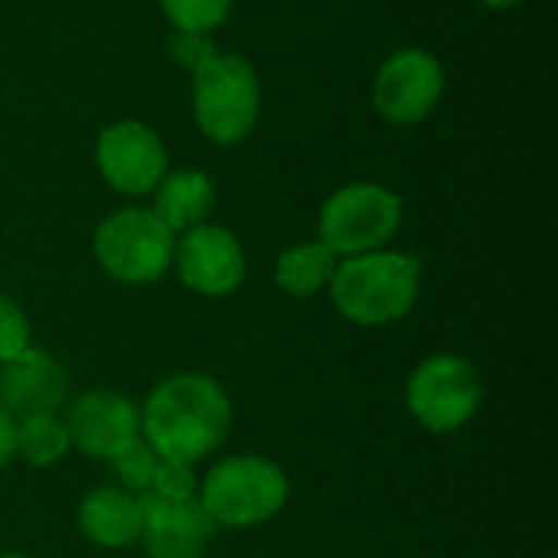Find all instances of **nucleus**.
<instances>
[{
    "mask_svg": "<svg viewBox=\"0 0 558 558\" xmlns=\"http://www.w3.org/2000/svg\"><path fill=\"white\" fill-rule=\"evenodd\" d=\"M232 425L226 389L206 373H173L160 379L141 405V438L160 454L186 464L213 454Z\"/></svg>",
    "mask_w": 558,
    "mask_h": 558,
    "instance_id": "nucleus-1",
    "label": "nucleus"
},
{
    "mask_svg": "<svg viewBox=\"0 0 558 558\" xmlns=\"http://www.w3.org/2000/svg\"><path fill=\"white\" fill-rule=\"evenodd\" d=\"M418 288L422 262L409 252L379 248L340 258L327 291L343 320L356 327H389L415 307Z\"/></svg>",
    "mask_w": 558,
    "mask_h": 558,
    "instance_id": "nucleus-2",
    "label": "nucleus"
},
{
    "mask_svg": "<svg viewBox=\"0 0 558 558\" xmlns=\"http://www.w3.org/2000/svg\"><path fill=\"white\" fill-rule=\"evenodd\" d=\"M196 504L222 530H252L278 517L288 504L284 471L262 454H232L199 481Z\"/></svg>",
    "mask_w": 558,
    "mask_h": 558,
    "instance_id": "nucleus-3",
    "label": "nucleus"
},
{
    "mask_svg": "<svg viewBox=\"0 0 558 558\" xmlns=\"http://www.w3.org/2000/svg\"><path fill=\"white\" fill-rule=\"evenodd\" d=\"M262 88L255 65L239 52H209L193 69V118L206 141L232 147L255 131Z\"/></svg>",
    "mask_w": 558,
    "mask_h": 558,
    "instance_id": "nucleus-4",
    "label": "nucleus"
},
{
    "mask_svg": "<svg viewBox=\"0 0 558 558\" xmlns=\"http://www.w3.org/2000/svg\"><path fill=\"white\" fill-rule=\"evenodd\" d=\"M177 232L150 206H124L108 213L92 235V252L101 271L121 284H154L173 265Z\"/></svg>",
    "mask_w": 558,
    "mask_h": 558,
    "instance_id": "nucleus-5",
    "label": "nucleus"
},
{
    "mask_svg": "<svg viewBox=\"0 0 558 558\" xmlns=\"http://www.w3.org/2000/svg\"><path fill=\"white\" fill-rule=\"evenodd\" d=\"M402 226V196L383 183H347L333 190L317 216V239L340 258L379 252Z\"/></svg>",
    "mask_w": 558,
    "mask_h": 558,
    "instance_id": "nucleus-6",
    "label": "nucleus"
},
{
    "mask_svg": "<svg viewBox=\"0 0 558 558\" xmlns=\"http://www.w3.org/2000/svg\"><path fill=\"white\" fill-rule=\"evenodd\" d=\"M484 402V383L471 360L458 353H435L422 360L405 383V405L412 418L432 435L464 428Z\"/></svg>",
    "mask_w": 558,
    "mask_h": 558,
    "instance_id": "nucleus-7",
    "label": "nucleus"
},
{
    "mask_svg": "<svg viewBox=\"0 0 558 558\" xmlns=\"http://www.w3.org/2000/svg\"><path fill=\"white\" fill-rule=\"evenodd\" d=\"M95 163L101 180L121 196H147L170 170V154L163 137L137 121L121 118L101 128L95 141Z\"/></svg>",
    "mask_w": 558,
    "mask_h": 558,
    "instance_id": "nucleus-8",
    "label": "nucleus"
},
{
    "mask_svg": "<svg viewBox=\"0 0 558 558\" xmlns=\"http://www.w3.org/2000/svg\"><path fill=\"white\" fill-rule=\"evenodd\" d=\"M445 95L441 62L418 46L392 52L373 78V108L383 121L409 128L425 121Z\"/></svg>",
    "mask_w": 558,
    "mask_h": 558,
    "instance_id": "nucleus-9",
    "label": "nucleus"
},
{
    "mask_svg": "<svg viewBox=\"0 0 558 558\" xmlns=\"http://www.w3.org/2000/svg\"><path fill=\"white\" fill-rule=\"evenodd\" d=\"M173 265L180 281L203 298H226L245 281V248L232 229L199 222L180 232L173 248Z\"/></svg>",
    "mask_w": 558,
    "mask_h": 558,
    "instance_id": "nucleus-10",
    "label": "nucleus"
},
{
    "mask_svg": "<svg viewBox=\"0 0 558 558\" xmlns=\"http://www.w3.org/2000/svg\"><path fill=\"white\" fill-rule=\"evenodd\" d=\"M72 448L95 461H114L141 438V409L114 389H92L69 402L62 415Z\"/></svg>",
    "mask_w": 558,
    "mask_h": 558,
    "instance_id": "nucleus-11",
    "label": "nucleus"
},
{
    "mask_svg": "<svg viewBox=\"0 0 558 558\" xmlns=\"http://www.w3.org/2000/svg\"><path fill=\"white\" fill-rule=\"evenodd\" d=\"M69 402L65 369L46 350H23L16 360L0 363V405L13 418L52 415Z\"/></svg>",
    "mask_w": 558,
    "mask_h": 558,
    "instance_id": "nucleus-12",
    "label": "nucleus"
},
{
    "mask_svg": "<svg viewBox=\"0 0 558 558\" xmlns=\"http://www.w3.org/2000/svg\"><path fill=\"white\" fill-rule=\"evenodd\" d=\"M216 526L196 500L141 497V543L150 558H199Z\"/></svg>",
    "mask_w": 558,
    "mask_h": 558,
    "instance_id": "nucleus-13",
    "label": "nucleus"
},
{
    "mask_svg": "<svg viewBox=\"0 0 558 558\" xmlns=\"http://www.w3.org/2000/svg\"><path fill=\"white\" fill-rule=\"evenodd\" d=\"M78 530L101 549H124L141 539V497L121 487H95L78 504Z\"/></svg>",
    "mask_w": 558,
    "mask_h": 558,
    "instance_id": "nucleus-14",
    "label": "nucleus"
},
{
    "mask_svg": "<svg viewBox=\"0 0 558 558\" xmlns=\"http://www.w3.org/2000/svg\"><path fill=\"white\" fill-rule=\"evenodd\" d=\"M216 206V183L209 173L183 167V170H167V177L154 190V213L167 222L170 232H186L199 222Z\"/></svg>",
    "mask_w": 558,
    "mask_h": 558,
    "instance_id": "nucleus-15",
    "label": "nucleus"
},
{
    "mask_svg": "<svg viewBox=\"0 0 558 558\" xmlns=\"http://www.w3.org/2000/svg\"><path fill=\"white\" fill-rule=\"evenodd\" d=\"M340 265V255L333 248H327L320 239L311 242H298L291 248H284L278 255L275 265V284L288 294V298H314L324 288H330L333 271Z\"/></svg>",
    "mask_w": 558,
    "mask_h": 558,
    "instance_id": "nucleus-16",
    "label": "nucleus"
},
{
    "mask_svg": "<svg viewBox=\"0 0 558 558\" xmlns=\"http://www.w3.org/2000/svg\"><path fill=\"white\" fill-rule=\"evenodd\" d=\"M69 428L59 412L52 415H29L16 418L13 435V458H20L29 468H52L69 454Z\"/></svg>",
    "mask_w": 558,
    "mask_h": 558,
    "instance_id": "nucleus-17",
    "label": "nucleus"
},
{
    "mask_svg": "<svg viewBox=\"0 0 558 558\" xmlns=\"http://www.w3.org/2000/svg\"><path fill=\"white\" fill-rule=\"evenodd\" d=\"M160 10L173 23V33L209 36L229 20L232 0H160Z\"/></svg>",
    "mask_w": 558,
    "mask_h": 558,
    "instance_id": "nucleus-18",
    "label": "nucleus"
},
{
    "mask_svg": "<svg viewBox=\"0 0 558 558\" xmlns=\"http://www.w3.org/2000/svg\"><path fill=\"white\" fill-rule=\"evenodd\" d=\"M157 458H160V454H157L144 438H137L134 445H128V448L111 461V464H114V474H118V481H121V490H128V494H134V497H144V494L150 490Z\"/></svg>",
    "mask_w": 558,
    "mask_h": 558,
    "instance_id": "nucleus-19",
    "label": "nucleus"
},
{
    "mask_svg": "<svg viewBox=\"0 0 558 558\" xmlns=\"http://www.w3.org/2000/svg\"><path fill=\"white\" fill-rule=\"evenodd\" d=\"M199 481L193 474V464L177 461V458H157L150 490L144 497H160V500H196Z\"/></svg>",
    "mask_w": 558,
    "mask_h": 558,
    "instance_id": "nucleus-20",
    "label": "nucleus"
},
{
    "mask_svg": "<svg viewBox=\"0 0 558 558\" xmlns=\"http://www.w3.org/2000/svg\"><path fill=\"white\" fill-rule=\"evenodd\" d=\"M33 343H29V317H26V311L13 298L0 294V363L16 360Z\"/></svg>",
    "mask_w": 558,
    "mask_h": 558,
    "instance_id": "nucleus-21",
    "label": "nucleus"
},
{
    "mask_svg": "<svg viewBox=\"0 0 558 558\" xmlns=\"http://www.w3.org/2000/svg\"><path fill=\"white\" fill-rule=\"evenodd\" d=\"M170 52L177 62H183L186 69H196L209 52H216V46L209 43V36H196V33H173L170 39Z\"/></svg>",
    "mask_w": 558,
    "mask_h": 558,
    "instance_id": "nucleus-22",
    "label": "nucleus"
},
{
    "mask_svg": "<svg viewBox=\"0 0 558 558\" xmlns=\"http://www.w3.org/2000/svg\"><path fill=\"white\" fill-rule=\"evenodd\" d=\"M13 435H16V418L0 405V468L13 461Z\"/></svg>",
    "mask_w": 558,
    "mask_h": 558,
    "instance_id": "nucleus-23",
    "label": "nucleus"
},
{
    "mask_svg": "<svg viewBox=\"0 0 558 558\" xmlns=\"http://www.w3.org/2000/svg\"><path fill=\"white\" fill-rule=\"evenodd\" d=\"M484 7H490V10H513V7H520L523 0H481Z\"/></svg>",
    "mask_w": 558,
    "mask_h": 558,
    "instance_id": "nucleus-24",
    "label": "nucleus"
},
{
    "mask_svg": "<svg viewBox=\"0 0 558 558\" xmlns=\"http://www.w3.org/2000/svg\"><path fill=\"white\" fill-rule=\"evenodd\" d=\"M0 558H33V556H26V553H3Z\"/></svg>",
    "mask_w": 558,
    "mask_h": 558,
    "instance_id": "nucleus-25",
    "label": "nucleus"
}]
</instances>
